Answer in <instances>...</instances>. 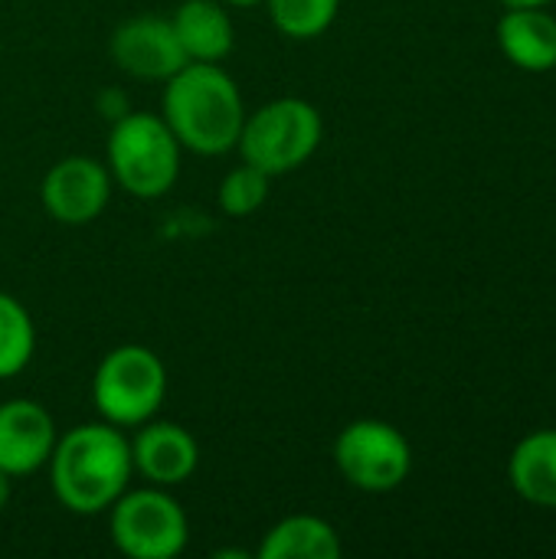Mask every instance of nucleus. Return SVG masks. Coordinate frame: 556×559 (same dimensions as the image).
Returning a JSON list of instances; mask_svg holds the SVG:
<instances>
[{
	"mask_svg": "<svg viewBox=\"0 0 556 559\" xmlns=\"http://www.w3.org/2000/svg\"><path fill=\"white\" fill-rule=\"evenodd\" d=\"M46 465L56 501L79 518L105 514L134 478L131 442L105 419L59 432Z\"/></svg>",
	"mask_w": 556,
	"mask_h": 559,
	"instance_id": "f257e3e1",
	"label": "nucleus"
},
{
	"mask_svg": "<svg viewBox=\"0 0 556 559\" xmlns=\"http://www.w3.org/2000/svg\"><path fill=\"white\" fill-rule=\"evenodd\" d=\"M161 118L184 151L220 157L236 151L246 105L236 79L220 62H187L164 82Z\"/></svg>",
	"mask_w": 556,
	"mask_h": 559,
	"instance_id": "f03ea898",
	"label": "nucleus"
},
{
	"mask_svg": "<svg viewBox=\"0 0 556 559\" xmlns=\"http://www.w3.org/2000/svg\"><path fill=\"white\" fill-rule=\"evenodd\" d=\"M180 141L154 111H125L108 131V174L138 200L164 197L180 177Z\"/></svg>",
	"mask_w": 556,
	"mask_h": 559,
	"instance_id": "7ed1b4c3",
	"label": "nucleus"
},
{
	"mask_svg": "<svg viewBox=\"0 0 556 559\" xmlns=\"http://www.w3.org/2000/svg\"><path fill=\"white\" fill-rule=\"evenodd\" d=\"M321 138H324L321 111L308 98L285 95V98H272L252 115L246 111L236 151L242 154L246 164L259 167L262 174L282 177L308 164L321 147Z\"/></svg>",
	"mask_w": 556,
	"mask_h": 559,
	"instance_id": "20e7f679",
	"label": "nucleus"
},
{
	"mask_svg": "<svg viewBox=\"0 0 556 559\" xmlns=\"http://www.w3.org/2000/svg\"><path fill=\"white\" fill-rule=\"evenodd\" d=\"M167 396V367L144 344L108 350L92 377V403L98 416L118 429H134L161 413Z\"/></svg>",
	"mask_w": 556,
	"mask_h": 559,
	"instance_id": "39448f33",
	"label": "nucleus"
},
{
	"mask_svg": "<svg viewBox=\"0 0 556 559\" xmlns=\"http://www.w3.org/2000/svg\"><path fill=\"white\" fill-rule=\"evenodd\" d=\"M108 534L131 559H174L190 540V524L170 488H128L108 511Z\"/></svg>",
	"mask_w": 556,
	"mask_h": 559,
	"instance_id": "423d86ee",
	"label": "nucleus"
},
{
	"mask_svg": "<svg viewBox=\"0 0 556 559\" xmlns=\"http://www.w3.org/2000/svg\"><path fill=\"white\" fill-rule=\"evenodd\" d=\"M334 465L351 488L367 495H387L410 478L413 449L397 426L383 419H357L338 432Z\"/></svg>",
	"mask_w": 556,
	"mask_h": 559,
	"instance_id": "0eeeda50",
	"label": "nucleus"
},
{
	"mask_svg": "<svg viewBox=\"0 0 556 559\" xmlns=\"http://www.w3.org/2000/svg\"><path fill=\"white\" fill-rule=\"evenodd\" d=\"M39 200L49 219L62 226H88L111 200V174L95 157H62L43 174Z\"/></svg>",
	"mask_w": 556,
	"mask_h": 559,
	"instance_id": "6e6552de",
	"label": "nucleus"
},
{
	"mask_svg": "<svg viewBox=\"0 0 556 559\" xmlns=\"http://www.w3.org/2000/svg\"><path fill=\"white\" fill-rule=\"evenodd\" d=\"M108 52L121 72L144 82H167L177 69L190 62L177 43L170 16L154 13H141L118 23L108 39Z\"/></svg>",
	"mask_w": 556,
	"mask_h": 559,
	"instance_id": "1a4fd4ad",
	"label": "nucleus"
},
{
	"mask_svg": "<svg viewBox=\"0 0 556 559\" xmlns=\"http://www.w3.org/2000/svg\"><path fill=\"white\" fill-rule=\"evenodd\" d=\"M128 442H131L134 475H141L147 485H157V488H177L190 481L200 465L197 439L170 419L154 416L134 426V436Z\"/></svg>",
	"mask_w": 556,
	"mask_h": 559,
	"instance_id": "9d476101",
	"label": "nucleus"
},
{
	"mask_svg": "<svg viewBox=\"0 0 556 559\" xmlns=\"http://www.w3.org/2000/svg\"><path fill=\"white\" fill-rule=\"evenodd\" d=\"M56 423L36 400L0 403V472L10 478L39 472L56 449Z\"/></svg>",
	"mask_w": 556,
	"mask_h": 559,
	"instance_id": "9b49d317",
	"label": "nucleus"
},
{
	"mask_svg": "<svg viewBox=\"0 0 556 559\" xmlns=\"http://www.w3.org/2000/svg\"><path fill=\"white\" fill-rule=\"evenodd\" d=\"M170 26L190 62H223L236 46V26L223 0H184Z\"/></svg>",
	"mask_w": 556,
	"mask_h": 559,
	"instance_id": "f8f14e48",
	"label": "nucleus"
},
{
	"mask_svg": "<svg viewBox=\"0 0 556 559\" xmlns=\"http://www.w3.org/2000/svg\"><path fill=\"white\" fill-rule=\"evenodd\" d=\"M498 43L524 72L556 69V16L544 7H508L498 23Z\"/></svg>",
	"mask_w": 556,
	"mask_h": 559,
	"instance_id": "ddd939ff",
	"label": "nucleus"
},
{
	"mask_svg": "<svg viewBox=\"0 0 556 559\" xmlns=\"http://www.w3.org/2000/svg\"><path fill=\"white\" fill-rule=\"evenodd\" d=\"M338 531L318 514H288L272 524L259 540V559H338L341 557Z\"/></svg>",
	"mask_w": 556,
	"mask_h": 559,
	"instance_id": "4468645a",
	"label": "nucleus"
},
{
	"mask_svg": "<svg viewBox=\"0 0 556 559\" xmlns=\"http://www.w3.org/2000/svg\"><path fill=\"white\" fill-rule=\"evenodd\" d=\"M508 478L524 501L537 508H556V429L521 439L508 462Z\"/></svg>",
	"mask_w": 556,
	"mask_h": 559,
	"instance_id": "2eb2a0df",
	"label": "nucleus"
},
{
	"mask_svg": "<svg viewBox=\"0 0 556 559\" xmlns=\"http://www.w3.org/2000/svg\"><path fill=\"white\" fill-rule=\"evenodd\" d=\"M36 350V328L29 311L7 292H0V380L16 377Z\"/></svg>",
	"mask_w": 556,
	"mask_h": 559,
	"instance_id": "dca6fc26",
	"label": "nucleus"
},
{
	"mask_svg": "<svg viewBox=\"0 0 556 559\" xmlns=\"http://www.w3.org/2000/svg\"><path fill=\"white\" fill-rule=\"evenodd\" d=\"M262 3L269 7L275 29L292 39L321 36L341 10V0H262Z\"/></svg>",
	"mask_w": 556,
	"mask_h": 559,
	"instance_id": "f3484780",
	"label": "nucleus"
},
{
	"mask_svg": "<svg viewBox=\"0 0 556 559\" xmlns=\"http://www.w3.org/2000/svg\"><path fill=\"white\" fill-rule=\"evenodd\" d=\"M269 180H272L269 174H262L259 167H252V164L242 160L239 167H233L220 180V190H216L220 210L226 216H236V219L252 216L265 203V197H269Z\"/></svg>",
	"mask_w": 556,
	"mask_h": 559,
	"instance_id": "a211bd4d",
	"label": "nucleus"
},
{
	"mask_svg": "<svg viewBox=\"0 0 556 559\" xmlns=\"http://www.w3.org/2000/svg\"><path fill=\"white\" fill-rule=\"evenodd\" d=\"M7 501H10V475L0 472V511L7 508Z\"/></svg>",
	"mask_w": 556,
	"mask_h": 559,
	"instance_id": "6ab92c4d",
	"label": "nucleus"
},
{
	"mask_svg": "<svg viewBox=\"0 0 556 559\" xmlns=\"http://www.w3.org/2000/svg\"><path fill=\"white\" fill-rule=\"evenodd\" d=\"M508 7H547L551 0H505Z\"/></svg>",
	"mask_w": 556,
	"mask_h": 559,
	"instance_id": "aec40b11",
	"label": "nucleus"
},
{
	"mask_svg": "<svg viewBox=\"0 0 556 559\" xmlns=\"http://www.w3.org/2000/svg\"><path fill=\"white\" fill-rule=\"evenodd\" d=\"M226 7H256V3H262V0H223Z\"/></svg>",
	"mask_w": 556,
	"mask_h": 559,
	"instance_id": "412c9836",
	"label": "nucleus"
}]
</instances>
